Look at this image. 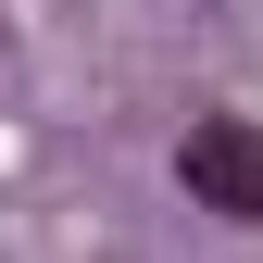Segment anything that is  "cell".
Returning <instances> with one entry per match:
<instances>
[{"label":"cell","instance_id":"cell-1","mask_svg":"<svg viewBox=\"0 0 263 263\" xmlns=\"http://www.w3.org/2000/svg\"><path fill=\"white\" fill-rule=\"evenodd\" d=\"M176 188L201 213H226V226H263V125H238V113H201L176 138Z\"/></svg>","mask_w":263,"mask_h":263}]
</instances>
